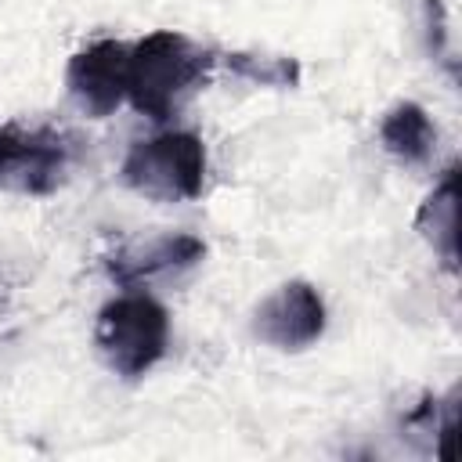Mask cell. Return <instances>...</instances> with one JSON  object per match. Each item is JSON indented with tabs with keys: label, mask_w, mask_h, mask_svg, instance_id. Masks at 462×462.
<instances>
[{
	"label": "cell",
	"mask_w": 462,
	"mask_h": 462,
	"mask_svg": "<svg viewBox=\"0 0 462 462\" xmlns=\"http://www.w3.org/2000/svg\"><path fill=\"white\" fill-rule=\"evenodd\" d=\"M224 65L256 87H296L300 83V65L296 58L282 54H256V51H231L224 54Z\"/></svg>",
	"instance_id": "cell-10"
},
{
	"label": "cell",
	"mask_w": 462,
	"mask_h": 462,
	"mask_svg": "<svg viewBox=\"0 0 462 462\" xmlns=\"http://www.w3.org/2000/svg\"><path fill=\"white\" fill-rule=\"evenodd\" d=\"M126 76H130V43L94 40L72 54L65 69V87L79 112L105 119L126 101Z\"/></svg>",
	"instance_id": "cell-5"
},
{
	"label": "cell",
	"mask_w": 462,
	"mask_h": 462,
	"mask_svg": "<svg viewBox=\"0 0 462 462\" xmlns=\"http://www.w3.org/2000/svg\"><path fill=\"white\" fill-rule=\"evenodd\" d=\"M119 177L130 191L155 202H188L206 184V148L188 130H166L148 141H134L123 155Z\"/></svg>",
	"instance_id": "cell-3"
},
{
	"label": "cell",
	"mask_w": 462,
	"mask_h": 462,
	"mask_svg": "<svg viewBox=\"0 0 462 462\" xmlns=\"http://www.w3.org/2000/svg\"><path fill=\"white\" fill-rule=\"evenodd\" d=\"M415 227L440 253L444 267L455 271V260H458V170L455 166L444 173V180L422 202V209L415 217Z\"/></svg>",
	"instance_id": "cell-9"
},
{
	"label": "cell",
	"mask_w": 462,
	"mask_h": 462,
	"mask_svg": "<svg viewBox=\"0 0 462 462\" xmlns=\"http://www.w3.org/2000/svg\"><path fill=\"white\" fill-rule=\"evenodd\" d=\"M325 332V303L314 285L285 282L253 314V336L274 350H303Z\"/></svg>",
	"instance_id": "cell-6"
},
{
	"label": "cell",
	"mask_w": 462,
	"mask_h": 462,
	"mask_svg": "<svg viewBox=\"0 0 462 462\" xmlns=\"http://www.w3.org/2000/svg\"><path fill=\"white\" fill-rule=\"evenodd\" d=\"M72 166V141L58 126H0V191L51 195L65 184Z\"/></svg>",
	"instance_id": "cell-4"
},
{
	"label": "cell",
	"mask_w": 462,
	"mask_h": 462,
	"mask_svg": "<svg viewBox=\"0 0 462 462\" xmlns=\"http://www.w3.org/2000/svg\"><path fill=\"white\" fill-rule=\"evenodd\" d=\"M379 141H383V148H386L393 159H401V162H408V166H422V162L433 155L437 130H433V123H430V116H426L422 105L401 101V105H393V108L383 116V123H379Z\"/></svg>",
	"instance_id": "cell-8"
},
{
	"label": "cell",
	"mask_w": 462,
	"mask_h": 462,
	"mask_svg": "<svg viewBox=\"0 0 462 462\" xmlns=\"http://www.w3.org/2000/svg\"><path fill=\"white\" fill-rule=\"evenodd\" d=\"M419 7H422L419 11V25L426 32V47L437 58V54H444V40H448V32H444V7H440V0H422Z\"/></svg>",
	"instance_id": "cell-11"
},
{
	"label": "cell",
	"mask_w": 462,
	"mask_h": 462,
	"mask_svg": "<svg viewBox=\"0 0 462 462\" xmlns=\"http://www.w3.org/2000/svg\"><path fill=\"white\" fill-rule=\"evenodd\" d=\"M94 346L116 375L137 379L162 361L170 346V314L148 292L116 296L97 314Z\"/></svg>",
	"instance_id": "cell-2"
},
{
	"label": "cell",
	"mask_w": 462,
	"mask_h": 462,
	"mask_svg": "<svg viewBox=\"0 0 462 462\" xmlns=\"http://www.w3.org/2000/svg\"><path fill=\"white\" fill-rule=\"evenodd\" d=\"M206 256V245L195 235H152L141 242H130L108 256L112 282L137 289L155 278H170L180 271H191Z\"/></svg>",
	"instance_id": "cell-7"
},
{
	"label": "cell",
	"mask_w": 462,
	"mask_h": 462,
	"mask_svg": "<svg viewBox=\"0 0 462 462\" xmlns=\"http://www.w3.org/2000/svg\"><path fill=\"white\" fill-rule=\"evenodd\" d=\"M213 54L191 43L184 32L159 29L130 47L126 101L152 123L173 119L184 101L209 79Z\"/></svg>",
	"instance_id": "cell-1"
}]
</instances>
